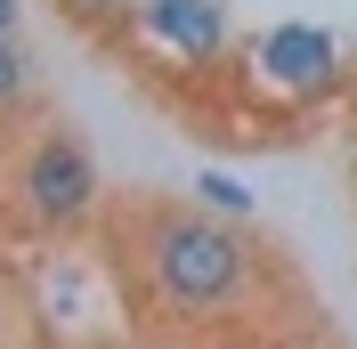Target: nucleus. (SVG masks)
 <instances>
[{
  "mask_svg": "<svg viewBox=\"0 0 357 349\" xmlns=\"http://www.w3.org/2000/svg\"><path fill=\"white\" fill-rule=\"evenodd\" d=\"M17 195H24V219L33 228H57V236H73L89 211H98V154H89L82 131H41L33 147L17 154Z\"/></svg>",
  "mask_w": 357,
  "mask_h": 349,
  "instance_id": "nucleus-2",
  "label": "nucleus"
},
{
  "mask_svg": "<svg viewBox=\"0 0 357 349\" xmlns=\"http://www.w3.org/2000/svg\"><path fill=\"white\" fill-rule=\"evenodd\" d=\"M24 98H33V57L17 33H0V114H17Z\"/></svg>",
  "mask_w": 357,
  "mask_h": 349,
  "instance_id": "nucleus-5",
  "label": "nucleus"
},
{
  "mask_svg": "<svg viewBox=\"0 0 357 349\" xmlns=\"http://www.w3.org/2000/svg\"><path fill=\"white\" fill-rule=\"evenodd\" d=\"M138 260L155 276V292L171 309H220L252 284V252L244 236L211 211H146V244Z\"/></svg>",
  "mask_w": 357,
  "mask_h": 349,
  "instance_id": "nucleus-1",
  "label": "nucleus"
},
{
  "mask_svg": "<svg viewBox=\"0 0 357 349\" xmlns=\"http://www.w3.org/2000/svg\"><path fill=\"white\" fill-rule=\"evenodd\" d=\"M138 33L171 49L178 66H203L227 49V8L220 0H138Z\"/></svg>",
  "mask_w": 357,
  "mask_h": 349,
  "instance_id": "nucleus-4",
  "label": "nucleus"
},
{
  "mask_svg": "<svg viewBox=\"0 0 357 349\" xmlns=\"http://www.w3.org/2000/svg\"><path fill=\"white\" fill-rule=\"evenodd\" d=\"M0 33H17V0H0Z\"/></svg>",
  "mask_w": 357,
  "mask_h": 349,
  "instance_id": "nucleus-8",
  "label": "nucleus"
},
{
  "mask_svg": "<svg viewBox=\"0 0 357 349\" xmlns=\"http://www.w3.org/2000/svg\"><path fill=\"white\" fill-rule=\"evenodd\" d=\"M195 195L211 203L220 219H252V187H244V179H227V171H195Z\"/></svg>",
  "mask_w": 357,
  "mask_h": 349,
  "instance_id": "nucleus-6",
  "label": "nucleus"
},
{
  "mask_svg": "<svg viewBox=\"0 0 357 349\" xmlns=\"http://www.w3.org/2000/svg\"><path fill=\"white\" fill-rule=\"evenodd\" d=\"M252 82H268L276 98H317L341 82V41L317 24H268L252 41Z\"/></svg>",
  "mask_w": 357,
  "mask_h": 349,
  "instance_id": "nucleus-3",
  "label": "nucleus"
},
{
  "mask_svg": "<svg viewBox=\"0 0 357 349\" xmlns=\"http://www.w3.org/2000/svg\"><path fill=\"white\" fill-rule=\"evenodd\" d=\"M57 8H66V17H73V24H106V17H114V8H122V0H57Z\"/></svg>",
  "mask_w": 357,
  "mask_h": 349,
  "instance_id": "nucleus-7",
  "label": "nucleus"
}]
</instances>
